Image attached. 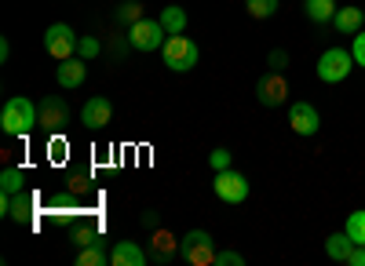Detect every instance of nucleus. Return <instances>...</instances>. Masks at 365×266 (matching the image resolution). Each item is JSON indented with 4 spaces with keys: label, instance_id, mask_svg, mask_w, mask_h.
<instances>
[{
    "label": "nucleus",
    "instance_id": "1",
    "mask_svg": "<svg viewBox=\"0 0 365 266\" xmlns=\"http://www.w3.org/2000/svg\"><path fill=\"white\" fill-rule=\"evenodd\" d=\"M34 128H41V121H37V102H29L26 95L8 99L4 110H0V132L11 135V139H22V135H29Z\"/></svg>",
    "mask_w": 365,
    "mask_h": 266
},
{
    "label": "nucleus",
    "instance_id": "2",
    "mask_svg": "<svg viewBox=\"0 0 365 266\" xmlns=\"http://www.w3.org/2000/svg\"><path fill=\"white\" fill-rule=\"evenodd\" d=\"M161 58H165V66H168L172 73H190V70L197 66L201 51H197V44H194L190 37L175 33V37H168V41L161 44Z\"/></svg>",
    "mask_w": 365,
    "mask_h": 266
},
{
    "label": "nucleus",
    "instance_id": "3",
    "mask_svg": "<svg viewBox=\"0 0 365 266\" xmlns=\"http://www.w3.org/2000/svg\"><path fill=\"white\" fill-rule=\"evenodd\" d=\"M351 70H354L351 48H347V51H344V48H325L322 58H318V77H322L325 84H344V80L351 77Z\"/></svg>",
    "mask_w": 365,
    "mask_h": 266
},
{
    "label": "nucleus",
    "instance_id": "4",
    "mask_svg": "<svg viewBox=\"0 0 365 266\" xmlns=\"http://www.w3.org/2000/svg\"><path fill=\"white\" fill-rule=\"evenodd\" d=\"M179 255L187 259L190 266H208L216 262V245H212V233L208 230H187L179 241Z\"/></svg>",
    "mask_w": 365,
    "mask_h": 266
},
{
    "label": "nucleus",
    "instance_id": "5",
    "mask_svg": "<svg viewBox=\"0 0 365 266\" xmlns=\"http://www.w3.org/2000/svg\"><path fill=\"white\" fill-rule=\"evenodd\" d=\"M168 29L161 26V18H139L128 26V48L135 51H161V44L168 41L165 37Z\"/></svg>",
    "mask_w": 365,
    "mask_h": 266
},
{
    "label": "nucleus",
    "instance_id": "6",
    "mask_svg": "<svg viewBox=\"0 0 365 266\" xmlns=\"http://www.w3.org/2000/svg\"><path fill=\"white\" fill-rule=\"evenodd\" d=\"M44 51L51 58H58V63H66V58L77 55V33H73V26L66 22H51L44 29Z\"/></svg>",
    "mask_w": 365,
    "mask_h": 266
},
{
    "label": "nucleus",
    "instance_id": "7",
    "mask_svg": "<svg viewBox=\"0 0 365 266\" xmlns=\"http://www.w3.org/2000/svg\"><path fill=\"white\" fill-rule=\"evenodd\" d=\"M70 102L66 99H58V95H48V99H41L37 102V121H41V132H48V135H58L66 124H70Z\"/></svg>",
    "mask_w": 365,
    "mask_h": 266
},
{
    "label": "nucleus",
    "instance_id": "8",
    "mask_svg": "<svg viewBox=\"0 0 365 266\" xmlns=\"http://www.w3.org/2000/svg\"><path fill=\"white\" fill-rule=\"evenodd\" d=\"M256 99H259L267 110L285 106V102H289V80H285V73H278V70L263 73V77L256 80Z\"/></svg>",
    "mask_w": 365,
    "mask_h": 266
},
{
    "label": "nucleus",
    "instance_id": "9",
    "mask_svg": "<svg viewBox=\"0 0 365 266\" xmlns=\"http://www.w3.org/2000/svg\"><path fill=\"white\" fill-rule=\"evenodd\" d=\"M212 190H216V197L223 204H241L249 197V179L241 171L227 168V171H216V183H212Z\"/></svg>",
    "mask_w": 365,
    "mask_h": 266
},
{
    "label": "nucleus",
    "instance_id": "10",
    "mask_svg": "<svg viewBox=\"0 0 365 266\" xmlns=\"http://www.w3.org/2000/svg\"><path fill=\"white\" fill-rule=\"evenodd\" d=\"M289 128L303 139H311L322 128V113L314 110V102H292L289 106Z\"/></svg>",
    "mask_w": 365,
    "mask_h": 266
},
{
    "label": "nucleus",
    "instance_id": "11",
    "mask_svg": "<svg viewBox=\"0 0 365 266\" xmlns=\"http://www.w3.org/2000/svg\"><path fill=\"white\" fill-rule=\"evenodd\" d=\"M110 121H113V102H110V99L96 95V99H88V102H84V110H81V124H84L88 132H103V128H110Z\"/></svg>",
    "mask_w": 365,
    "mask_h": 266
},
{
    "label": "nucleus",
    "instance_id": "12",
    "mask_svg": "<svg viewBox=\"0 0 365 266\" xmlns=\"http://www.w3.org/2000/svg\"><path fill=\"white\" fill-rule=\"evenodd\" d=\"M0 212H4L11 223H26V219H34L37 201L29 197L26 190H19V193H0Z\"/></svg>",
    "mask_w": 365,
    "mask_h": 266
},
{
    "label": "nucleus",
    "instance_id": "13",
    "mask_svg": "<svg viewBox=\"0 0 365 266\" xmlns=\"http://www.w3.org/2000/svg\"><path fill=\"white\" fill-rule=\"evenodd\" d=\"M110 262L113 266H143L146 262V252L139 241H117L113 252H110Z\"/></svg>",
    "mask_w": 365,
    "mask_h": 266
},
{
    "label": "nucleus",
    "instance_id": "14",
    "mask_svg": "<svg viewBox=\"0 0 365 266\" xmlns=\"http://www.w3.org/2000/svg\"><path fill=\"white\" fill-rule=\"evenodd\" d=\"M55 80H58V87H81V84L88 80V70H84V58H66V63L58 66Z\"/></svg>",
    "mask_w": 365,
    "mask_h": 266
},
{
    "label": "nucleus",
    "instance_id": "15",
    "mask_svg": "<svg viewBox=\"0 0 365 266\" xmlns=\"http://www.w3.org/2000/svg\"><path fill=\"white\" fill-rule=\"evenodd\" d=\"M332 26L340 29V33H358V29L365 26V11L361 8H351V4H344V8H336V15H332Z\"/></svg>",
    "mask_w": 365,
    "mask_h": 266
},
{
    "label": "nucleus",
    "instance_id": "16",
    "mask_svg": "<svg viewBox=\"0 0 365 266\" xmlns=\"http://www.w3.org/2000/svg\"><path fill=\"white\" fill-rule=\"evenodd\" d=\"M354 252V241H351V233L340 230V233H329V241H325V255L332 262H347V255Z\"/></svg>",
    "mask_w": 365,
    "mask_h": 266
},
{
    "label": "nucleus",
    "instance_id": "17",
    "mask_svg": "<svg viewBox=\"0 0 365 266\" xmlns=\"http://www.w3.org/2000/svg\"><path fill=\"white\" fill-rule=\"evenodd\" d=\"M303 11H307V18L314 26H325L336 15V0H303Z\"/></svg>",
    "mask_w": 365,
    "mask_h": 266
},
{
    "label": "nucleus",
    "instance_id": "18",
    "mask_svg": "<svg viewBox=\"0 0 365 266\" xmlns=\"http://www.w3.org/2000/svg\"><path fill=\"white\" fill-rule=\"evenodd\" d=\"M161 26L168 29V37L182 33V29H187V11H182L179 4H168V8L161 11Z\"/></svg>",
    "mask_w": 365,
    "mask_h": 266
},
{
    "label": "nucleus",
    "instance_id": "19",
    "mask_svg": "<svg viewBox=\"0 0 365 266\" xmlns=\"http://www.w3.org/2000/svg\"><path fill=\"white\" fill-rule=\"evenodd\" d=\"M19 190H26V175H22V168H4L0 171V193H19Z\"/></svg>",
    "mask_w": 365,
    "mask_h": 266
},
{
    "label": "nucleus",
    "instance_id": "20",
    "mask_svg": "<svg viewBox=\"0 0 365 266\" xmlns=\"http://www.w3.org/2000/svg\"><path fill=\"white\" fill-rule=\"evenodd\" d=\"M77 266H106L110 262V252L106 248H99V245H88V248H81L77 252V259H73Z\"/></svg>",
    "mask_w": 365,
    "mask_h": 266
},
{
    "label": "nucleus",
    "instance_id": "21",
    "mask_svg": "<svg viewBox=\"0 0 365 266\" xmlns=\"http://www.w3.org/2000/svg\"><path fill=\"white\" fill-rule=\"evenodd\" d=\"M344 230L351 233V241H354V245H365V208L351 212L347 223H344Z\"/></svg>",
    "mask_w": 365,
    "mask_h": 266
},
{
    "label": "nucleus",
    "instance_id": "22",
    "mask_svg": "<svg viewBox=\"0 0 365 266\" xmlns=\"http://www.w3.org/2000/svg\"><path fill=\"white\" fill-rule=\"evenodd\" d=\"M245 8H249L252 18H270L278 11V0H245Z\"/></svg>",
    "mask_w": 365,
    "mask_h": 266
},
{
    "label": "nucleus",
    "instance_id": "23",
    "mask_svg": "<svg viewBox=\"0 0 365 266\" xmlns=\"http://www.w3.org/2000/svg\"><path fill=\"white\" fill-rule=\"evenodd\" d=\"M70 241H73L77 248H88V245H96V230L84 226V223H77V226H70Z\"/></svg>",
    "mask_w": 365,
    "mask_h": 266
},
{
    "label": "nucleus",
    "instance_id": "24",
    "mask_svg": "<svg viewBox=\"0 0 365 266\" xmlns=\"http://www.w3.org/2000/svg\"><path fill=\"white\" fill-rule=\"evenodd\" d=\"M117 18H120V22H128V26L139 22V18H143V4H139V0H125V4L117 8Z\"/></svg>",
    "mask_w": 365,
    "mask_h": 266
},
{
    "label": "nucleus",
    "instance_id": "25",
    "mask_svg": "<svg viewBox=\"0 0 365 266\" xmlns=\"http://www.w3.org/2000/svg\"><path fill=\"white\" fill-rule=\"evenodd\" d=\"M99 51H103L99 37H81V41H77V55H81V58H96Z\"/></svg>",
    "mask_w": 365,
    "mask_h": 266
},
{
    "label": "nucleus",
    "instance_id": "26",
    "mask_svg": "<svg viewBox=\"0 0 365 266\" xmlns=\"http://www.w3.org/2000/svg\"><path fill=\"white\" fill-rule=\"evenodd\" d=\"M216 266H245V255L230 248H216Z\"/></svg>",
    "mask_w": 365,
    "mask_h": 266
},
{
    "label": "nucleus",
    "instance_id": "27",
    "mask_svg": "<svg viewBox=\"0 0 365 266\" xmlns=\"http://www.w3.org/2000/svg\"><path fill=\"white\" fill-rule=\"evenodd\" d=\"M230 161H234V157H230V150H223V146H216V150L208 154V164L216 168V171H227V168H230Z\"/></svg>",
    "mask_w": 365,
    "mask_h": 266
},
{
    "label": "nucleus",
    "instance_id": "28",
    "mask_svg": "<svg viewBox=\"0 0 365 266\" xmlns=\"http://www.w3.org/2000/svg\"><path fill=\"white\" fill-rule=\"evenodd\" d=\"M154 245H158V259H168V255H172V252L179 248V245H175V241L168 238V233H161V230L154 233Z\"/></svg>",
    "mask_w": 365,
    "mask_h": 266
},
{
    "label": "nucleus",
    "instance_id": "29",
    "mask_svg": "<svg viewBox=\"0 0 365 266\" xmlns=\"http://www.w3.org/2000/svg\"><path fill=\"white\" fill-rule=\"evenodd\" d=\"M351 55H354V66H361V70H365V29H358V33H354Z\"/></svg>",
    "mask_w": 365,
    "mask_h": 266
},
{
    "label": "nucleus",
    "instance_id": "30",
    "mask_svg": "<svg viewBox=\"0 0 365 266\" xmlns=\"http://www.w3.org/2000/svg\"><path fill=\"white\" fill-rule=\"evenodd\" d=\"M267 63H270V70H278V73H282V70L289 66V51H282V48H274V51H270V58H267Z\"/></svg>",
    "mask_w": 365,
    "mask_h": 266
},
{
    "label": "nucleus",
    "instance_id": "31",
    "mask_svg": "<svg viewBox=\"0 0 365 266\" xmlns=\"http://www.w3.org/2000/svg\"><path fill=\"white\" fill-rule=\"evenodd\" d=\"M347 266H365V245H354V252L347 255Z\"/></svg>",
    "mask_w": 365,
    "mask_h": 266
},
{
    "label": "nucleus",
    "instance_id": "32",
    "mask_svg": "<svg viewBox=\"0 0 365 266\" xmlns=\"http://www.w3.org/2000/svg\"><path fill=\"white\" fill-rule=\"evenodd\" d=\"M70 190H73V193H84V190H88V179H84V175H73V179H70Z\"/></svg>",
    "mask_w": 365,
    "mask_h": 266
},
{
    "label": "nucleus",
    "instance_id": "33",
    "mask_svg": "<svg viewBox=\"0 0 365 266\" xmlns=\"http://www.w3.org/2000/svg\"><path fill=\"white\" fill-rule=\"evenodd\" d=\"M143 223H146L150 230H158V212H143Z\"/></svg>",
    "mask_w": 365,
    "mask_h": 266
},
{
    "label": "nucleus",
    "instance_id": "34",
    "mask_svg": "<svg viewBox=\"0 0 365 266\" xmlns=\"http://www.w3.org/2000/svg\"><path fill=\"white\" fill-rule=\"evenodd\" d=\"M8 55H11V44H8V41H0V63H8Z\"/></svg>",
    "mask_w": 365,
    "mask_h": 266
}]
</instances>
